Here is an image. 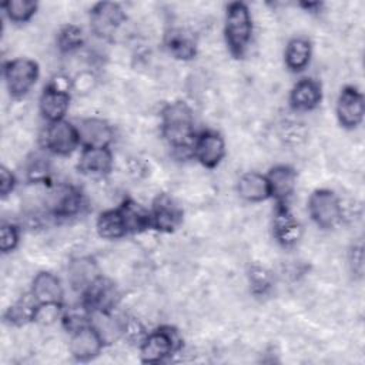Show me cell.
<instances>
[{"label":"cell","mask_w":365,"mask_h":365,"mask_svg":"<svg viewBox=\"0 0 365 365\" xmlns=\"http://www.w3.org/2000/svg\"><path fill=\"white\" fill-rule=\"evenodd\" d=\"M160 127L164 140L175 151L192 155V144L197 134L192 110L185 101L175 100L165 104L160 114Z\"/></svg>","instance_id":"cell-1"},{"label":"cell","mask_w":365,"mask_h":365,"mask_svg":"<svg viewBox=\"0 0 365 365\" xmlns=\"http://www.w3.org/2000/svg\"><path fill=\"white\" fill-rule=\"evenodd\" d=\"M252 37V17L248 6L242 1H232L227 6L224 20L225 44L235 58H242Z\"/></svg>","instance_id":"cell-2"},{"label":"cell","mask_w":365,"mask_h":365,"mask_svg":"<svg viewBox=\"0 0 365 365\" xmlns=\"http://www.w3.org/2000/svg\"><path fill=\"white\" fill-rule=\"evenodd\" d=\"M182 345L178 331L170 325H163L148 332L140 348V359L144 364H160L175 354Z\"/></svg>","instance_id":"cell-3"},{"label":"cell","mask_w":365,"mask_h":365,"mask_svg":"<svg viewBox=\"0 0 365 365\" xmlns=\"http://www.w3.org/2000/svg\"><path fill=\"white\" fill-rule=\"evenodd\" d=\"M70 88H73V81L64 76H56L41 91L38 100L40 114L47 123L64 120L71 96Z\"/></svg>","instance_id":"cell-4"},{"label":"cell","mask_w":365,"mask_h":365,"mask_svg":"<svg viewBox=\"0 0 365 365\" xmlns=\"http://www.w3.org/2000/svg\"><path fill=\"white\" fill-rule=\"evenodd\" d=\"M307 208L312 222L322 230L335 228L342 221V204L331 190L318 188L312 191Z\"/></svg>","instance_id":"cell-5"},{"label":"cell","mask_w":365,"mask_h":365,"mask_svg":"<svg viewBox=\"0 0 365 365\" xmlns=\"http://www.w3.org/2000/svg\"><path fill=\"white\" fill-rule=\"evenodd\" d=\"M40 74L38 64L26 57H19L4 63L3 76L7 91L14 98L24 97L37 83Z\"/></svg>","instance_id":"cell-6"},{"label":"cell","mask_w":365,"mask_h":365,"mask_svg":"<svg viewBox=\"0 0 365 365\" xmlns=\"http://www.w3.org/2000/svg\"><path fill=\"white\" fill-rule=\"evenodd\" d=\"M41 145L47 153L61 157L70 155L81 147L77 127L67 120L48 123L41 135Z\"/></svg>","instance_id":"cell-7"},{"label":"cell","mask_w":365,"mask_h":365,"mask_svg":"<svg viewBox=\"0 0 365 365\" xmlns=\"http://www.w3.org/2000/svg\"><path fill=\"white\" fill-rule=\"evenodd\" d=\"M127 20L125 11L118 3L100 1L90 10V29L101 38H110Z\"/></svg>","instance_id":"cell-8"},{"label":"cell","mask_w":365,"mask_h":365,"mask_svg":"<svg viewBox=\"0 0 365 365\" xmlns=\"http://www.w3.org/2000/svg\"><path fill=\"white\" fill-rule=\"evenodd\" d=\"M117 285L104 277H98L83 294L81 304L90 312H113L120 302Z\"/></svg>","instance_id":"cell-9"},{"label":"cell","mask_w":365,"mask_h":365,"mask_svg":"<svg viewBox=\"0 0 365 365\" xmlns=\"http://www.w3.org/2000/svg\"><path fill=\"white\" fill-rule=\"evenodd\" d=\"M365 115V103L362 93L354 86H345L336 100V118L346 130L359 127Z\"/></svg>","instance_id":"cell-10"},{"label":"cell","mask_w":365,"mask_h":365,"mask_svg":"<svg viewBox=\"0 0 365 365\" xmlns=\"http://www.w3.org/2000/svg\"><path fill=\"white\" fill-rule=\"evenodd\" d=\"M192 157L205 168H215L225 157L224 137L214 130H204L195 135Z\"/></svg>","instance_id":"cell-11"},{"label":"cell","mask_w":365,"mask_h":365,"mask_svg":"<svg viewBox=\"0 0 365 365\" xmlns=\"http://www.w3.org/2000/svg\"><path fill=\"white\" fill-rule=\"evenodd\" d=\"M148 211L151 228L160 232H173L182 222V210L167 194H158Z\"/></svg>","instance_id":"cell-12"},{"label":"cell","mask_w":365,"mask_h":365,"mask_svg":"<svg viewBox=\"0 0 365 365\" xmlns=\"http://www.w3.org/2000/svg\"><path fill=\"white\" fill-rule=\"evenodd\" d=\"M104 345L103 338L91 324L70 334L68 349L71 356L78 362H88L97 358Z\"/></svg>","instance_id":"cell-13"},{"label":"cell","mask_w":365,"mask_h":365,"mask_svg":"<svg viewBox=\"0 0 365 365\" xmlns=\"http://www.w3.org/2000/svg\"><path fill=\"white\" fill-rule=\"evenodd\" d=\"M50 212L56 218H70L78 215L86 207L83 192L73 185L57 187L48 201Z\"/></svg>","instance_id":"cell-14"},{"label":"cell","mask_w":365,"mask_h":365,"mask_svg":"<svg viewBox=\"0 0 365 365\" xmlns=\"http://www.w3.org/2000/svg\"><path fill=\"white\" fill-rule=\"evenodd\" d=\"M272 235L284 248L294 247L302 237V227L291 214L288 204H275Z\"/></svg>","instance_id":"cell-15"},{"label":"cell","mask_w":365,"mask_h":365,"mask_svg":"<svg viewBox=\"0 0 365 365\" xmlns=\"http://www.w3.org/2000/svg\"><path fill=\"white\" fill-rule=\"evenodd\" d=\"M77 168L87 177H106L113 168V153L110 147H83Z\"/></svg>","instance_id":"cell-16"},{"label":"cell","mask_w":365,"mask_h":365,"mask_svg":"<svg viewBox=\"0 0 365 365\" xmlns=\"http://www.w3.org/2000/svg\"><path fill=\"white\" fill-rule=\"evenodd\" d=\"M269 187V197L275 204H288L297 188V171L285 164H278L269 168L265 175Z\"/></svg>","instance_id":"cell-17"},{"label":"cell","mask_w":365,"mask_h":365,"mask_svg":"<svg viewBox=\"0 0 365 365\" xmlns=\"http://www.w3.org/2000/svg\"><path fill=\"white\" fill-rule=\"evenodd\" d=\"M80 144L83 147H110L114 130L108 121L98 117L83 118L77 125Z\"/></svg>","instance_id":"cell-18"},{"label":"cell","mask_w":365,"mask_h":365,"mask_svg":"<svg viewBox=\"0 0 365 365\" xmlns=\"http://www.w3.org/2000/svg\"><path fill=\"white\" fill-rule=\"evenodd\" d=\"M322 101V86L311 77L298 80L289 93V106L295 111H312Z\"/></svg>","instance_id":"cell-19"},{"label":"cell","mask_w":365,"mask_h":365,"mask_svg":"<svg viewBox=\"0 0 365 365\" xmlns=\"http://www.w3.org/2000/svg\"><path fill=\"white\" fill-rule=\"evenodd\" d=\"M98 277V265L91 257H77L68 262L67 279L70 287L78 294H83Z\"/></svg>","instance_id":"cell-20"},{"label":"cell","mask_w":365,"mask_h":365,"mask_svg":"<svg viewBox=\"0 0 365 365\" xmlns=\"http://www.w3.org/2000/svg\"><path fill=\"white\" fill-rule=\"evenodd\" d=\"M164 46L167 51L178 60H192L197 54V40L194 34L181 27L171 29L165 33Z\"/></svg>","instance_id":"cell-21"},{"label":"cell","mask_w":365,"mask_h":365,"mask_svg":"<svg viewBox=\"0 0 365 365\" xmlns=\"http://www.w3.org/2000/svg\"><path fill=\"white\" fill-rule=\"evenodd\" d=\"M31 295L40 302H63L64 289L57 275L48 271H40L36 274L31 282Z\"/></svg>","instance_id":"cell-22"},{"label":"cell","mask_w":365,"mask_h":365,"mask_svg":"<svg viewBox=\"0 0 365 365\" xmlns=\"http://www.w3.org/2000/svg\"><path fill=\"white\" fill-rule=\"evenodd\" d=\"M237 191L248 202H261L271 198L267 177L257 171L244 173L237 182Z\"/></svg>","instance_id":"cell-23"},{"label":"cell","mask_w":365,"mask_h":365,"mask_svg":"<svg viewBox=\"0 0 365 365\" xmlns=\"http://www.w3.org/2000/svg\"><path fill=\"white\" fill-rule=\"evenodd\" d=\"M96 230L104 240H120L130 234L120 207L103 211L96 221Z\"/></svg>","instance_id":"cell-24"},{"label":"cell","mask_w":365,"mask_h":365,"mask_svg":"<svg viewBox=\"0 0 365 365\" xmlns=\"http://www.w3.org/2000/svg\"><path fill=\"white\" fill-rule=\"evenodd\" d=\"M311 56H312L311 41L305 37H294L285 46L284 63L289 71L299 73L307 68V66L311 61Z\"/></svg>","instance_id":"cell-25"},{"label":"cell","mask_w":365,"mask_h":365,"mask_svg":"<svg viewBox=\"0 0 365 365\" xmlns=\"http://www.w3.org/2000/svg\"><path fill=\"white\" fill-rule=\"evenodd\" d=\"M37 301L31 295V292L21 297L16 304L10 305L4 312V322L14 327L26 325L27 322H33V314Z\"/></svg>","instance_id":"cell-26"},{"label":"cell","mask_w":365,"mask_h":365,"mask_svg":"<svg viewBox=\"0 0 365 365\" xmlns=\"http://www.w3.org/2000/svg\"><path fill=\"white\" fill-rule=\"evenodd\" d=\"M1 9L6 14V17L16 23H27L38 9V3L34 0H9L1 4Z\"/></svg>","instance_id":"cell-27"},{"label":"cell","mask_w":365,"mask_h":365,"mask_svg":"<svg viewBox=\"0 0 365 365\" xmlns=\"http://www.w3.org/2000/svg\"><path fill=\"white\" fill-rule=\"evenodd\" d=\"M56 43L61 53H73L83 47L84 34L76 24H66L58 30Z\"/></svg>","instance_id":"cell-28"},{"label":"cell","mask_w":365,"mask_h":365,"mask_svg":"<svg viewBox=\"0 0 365 365\" xmlns=\"http://www.w3.org/2000/svg\"><path fill=\"white\" fill-rule=\"evenodd\" d=\"M90 319H91V312L83 304L64 309L61 315L63 327L67 329L68 334L90 325Z\"/></svg>","instance_id":"cell-29"},{"label":"cell","mask_w":365,"mask_h":365,"mask_svg":"<svg viewBox=\"0 0 365 365\" xmlns=\"http://www.w3.org/2000/svg\"><path fill=\"white\" fill-rule=\"evenodd\" d=\"M63 302H37L33 314V322L40 325H51L63 315Z\"/></svg>","instance_id":"cell-30"},{"label":"cell","mask_w":365,"mask_h":365,"mask_svg":"<svg viewBox=\"0 0 365 365\" xmlns=\"http://www.w3.org/2000/svg\"><path fill=\"white\" fill-rule=\"evenodd\" d=\"M48 173H50V165H48L47 157L41 154H31L26 165V175L29 181L34 184L46 182L48 178Z\"/></svg>","instance_id":"cell-31"},{"label":"cell","mask_w":365,"mask_h":365,"mask_svg":"<svg viewBox=\"0 0 365 365\" xmlns=\"http://www.w3.org/2000/svg\"><path fill=\"white\" fill-rule=\"evenodd\" d=\"M20 241V232L17 225L11 222H4L0 227V251L3 254H9L14 251Z\"/></svg>","instance_id":"cell-32"},{"label":"cell","mask_w":365,"mask_h":365,"mask_svg":"<svg viewBox=\"0 0 365 365\" xmlns=\"http://www.w3.org/2000/svg\"><path fill=\"white\" fill-rule=\"evenodd\" d=\"M148 332L145 331L144 325L135 319V318H124L123 319V329H121V336H124V339H127L130 344H141V341L144 339V336Z\"/></svg>","instance_id":"cell-33"},{"label":"cell","mask_w":365,"mask_h":365,"mask_svg":"<svg viewBox=\"0 0 365 365\" xmlns=\"http://www.w3.org/2000/svg\"><path fill=\"white\" fill-rule=\"evenodd\" d=\"M250 284L251 291L257 295L265 294L271 287V278L269 274L262 268H252L250 272Z\"/></svg>","instance_id":"cell-34"},{"label":"cell","mask_w":365,"mask_h":365,"mask_svg":"<svg viewBox=\"0 0 365 365\" xmlns=\"http://www.w3.org/2000/svg\"><path fill=\"white\" fill-rule=\"evenodd\" d=\"M17 180L16 175L4 165H1L0 168V194L1 197H7L9 194L13 192V190L16 188Z\"/></svg>","instance_id":"cell-35"},{"label":"cell","mask_w":365,"mask_h":365,"mask_svg":"<svg viewBox=\"0 0 365 365\" xmlns=\"http://www.w3.org/2000/svg\"><path fill=\"white\" fill-rule=\"evenodd\" d=\"M94 83H96V77L91 73L83 71L73 80V88L78 93H86L93 88Z\"/></svg>","instance_id":"cell-36"},{"label":"cell","mask_w":365,"mask_h":365,"mask_svg":"<svg viewBox=\"0 0 365 365\" xmlns=\"http://www.w3.org/2000/svg\"><path fill=\"white\" fill-rule=\"evenodd\" d=\"M351 265L352 271L358 275H362V268H364V252H362V245H354L351 250Z\"/></svg>","instance_id":"cell-37"}]
</instances>
